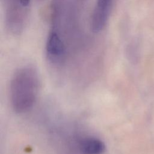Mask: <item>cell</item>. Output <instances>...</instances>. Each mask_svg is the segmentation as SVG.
Instances as JSON below:
<instances>
[{"instance_id":"2","label":"cell","mask_w":154,"mask_h":154,"mask_svg":"<svg viewBox=\"0 0 154 154\" xmlns=\"http://www.w3.org/2000/svg\"><path fill=\"white\" fill-rule=\"evenodd\" d=\"M6 22L8 29L19 34L25 28L29 13L31 0H6Z\"/></svg>"},{"instance_id":"3","label":"cell","mask_w":154,"mask_h":154,"mask_svg":"<svg viewBox=\"0 0 154 154\" xmlns=\"http://www.w3.org/2000/svg\"><path fill=\"white\" fill-rule=\"evenodd\" d=\"M45 51L46 58L52 65L60 67L66 63L67 48L61 32L55 27L52 26L48 33Z\"/></svg>"},{"instance_id":"5","label":"cell","mask_w":154,"mask_h":154,"mask_svg":"<svg viewBox=\"0 0 154 154\" xmlns=\"http://www.w3.org/2000/svg\"><path fill=\"white\" fill-rule=\"evenodd\" d=\"M77 146L81 154H103L106 149L103 141L92 136H86L80 138Z\"/></svg>"},{"instance_id":"4","label":"cell","mask_w":154,"mask_h":154,"mask_svg":"<svg viewBox=\"0 0 154 154\" xmlns=\"http://www.w3.org/2000/svg\"><path fill=\"white\" fill-rule=\"evenodd\" d=\"M114 0H96L90 21L93 33H99L105 27L112 8Z\"/></svg>"},{"instance_id":"1","label":"cell","mask_w":154,"mask_h":154,"mask_svg":"<svg viewBox=\"0 0 154 154\" xmlns=\"http://www.w3.org/2000/svg\"><path fill=\"white\" fill-rule=\"evenodd\" d=\"M40 90V79L37 70L31 66H24L13 75L10 87V102L16 113L29 111L34 106Z\"/></svg>"}]
</instances>
